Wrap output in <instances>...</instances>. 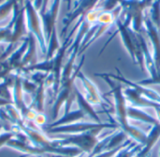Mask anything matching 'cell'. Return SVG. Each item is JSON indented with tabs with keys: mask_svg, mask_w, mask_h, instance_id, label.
Masks as SVG:
<instances>
[{
	"mask_svg": "<svg viewBox=\"0 0 160 157\" xmlns=\"http://www.w3.org/2000/svg\"><path fill=\"white\" fill-rule=\"evenodd\" d=\"M95 75L103 78L110 85V87L112 89L108 94L113 95L114 111L116 114L117 124L121 128V131H123L127 136L130 137L131 139H133L137 143H140L141 145H144L146 143L148 134H146L142 130H141L138 127L133 126L129 123L128 117L127 100L124 95L121 85H117L114 82V80H112L111 77L107 76L106 73H95Z\"/></svg>",
	"mask_w": 160,
	"mask_h": 157,
	"instance_id": "cell-1",
	"label": "cell"
},
{
	"mask_svg": "<svg viewBox=\"0 0 160 157\" xmlns=\"http://www.w3.org/2000/svg\"><path fill=\"white\" fill-rule=\"evenodd\" d=\"M84 59H85V57L82 56V60H81V62L79 64L78 68H76L74 70L72 76L69 79L61 82L58 93L55 96V101L53 103L52 109L53 122L57 120V117L59 115V111H60V109L62 108L63 106H65V112H64V114L68 113L70 111L72 104L76 100V94H75V89H75L74 81L77 78V75H78L79 72L81 71L82 65H83Z\"/></svg>",
	"mask_w": 160,
	"mask_h": 157,
	"instance_id": "cell-2",
	"label": "cell"
},
{
	"mask_svg": "<svg viewBox=\"0 0 160 157\" xmlns=\"http://www.w3.org/2000/svg\"><path fill=\"white\" fill-rule=\"evenodd\" d=\"M102 130H93L82 134H75V135H67L59 138H53L55 144L61 147H76L80 149L83 154H90L98 142V134Z\"/></svg>",
	"mask_w": 160,
	"mask_h": 157,
	"instance_id": "cell-3",
	"label": "cell"
},
{
	"mask_svg": "<svg viewBox=\"0 0 160 157\" xmlns=\"http://www.w3.org/2000/svg\"><path fill=\"white\" fill-rule=\"evenodd\" d=\"M156 0H119V5L122 7L124 13L130 18L136 33L143 31L142 24L144 21V10L153 5Z\"/></svg>",
	"mask_w": 160,
	"mask_h": 157,
	"instance_id": "cell-4",
	"label": "cell"
},
{
	"mask_svg": "<svg viewBox=\"0 0 160 157\" xmlns=\"http://www.w3.org/2000/svg\"><path fill=\"white\" fill-rule=\"evenodd\" d=\"M119 126L117 122L112 123H102V122H74L70 124L61 125L50 129H43L46 134H67V135H75L82 134L93 130H104V129H117Z\"/></svg>",
	"mask_w": 160,
	"mask_h": 157,
	"instance_id": "cell-5",
	"label": "cell"
},
{
	"mask_svg": "<svg viewBox=\"0 0 160 157\" xmlns=\"http://www.w3.org/2000/svg\"><path fill=\"white\" fill-rule=\"evenodd\" d=\"M25 8V17H26V23H27V28L30 33H32L40 47L41 52L46 56L47 54V42L44 37L43 28H42V23L41 18L39 16L38 11L33 6V3L31 0H26L24 4Z\"/></svg>",
	"mask_w": 160,
	"mask_h": 157,
	"instance_id": "cell-6",
	"label": "cell"
},
{
	"mask_svg": "<svg viewBox=\"0 0 160 157\" xmlns=\"http://www.w3.org/2000/svg\"><path fill=\"white\" fill-rule=\"evenodd\" d=\"M98 1L99 0H80L78 2V5H76L74 10L70 12L69 14H68L66 18L64 19L63 21L64 27L61 32V37H64L68 28L73 23V21H75L77 18L80 19L81 17L85 16L88 12L95 9V7L97 6Z\"/></svg>",
	"mask_w": 160,
	"mask_h": 157,
	"instance_id": "cell-7",
	"label": "cell"
},
{
	"mask_svg": "<svg viewBox=\"0 0 160 157\" xmlns=\"http://www.w3.org/2000/svg\"><path fill=\"white\" fill-rule=\"evenodd\" d=\"M60 3H61V0H53L50 8L47 9L45 11V13L40 15L43 33H44L46 42L49 41L52 31L56 28L55 23H56V19L58 16V12H59Z\"/></svg>",
	"mask_w": 160,
	"mask_h": 157,
	"instance_id": "cell-8",
	"label": "cell"
},
{
	"mask_svg": "<svg viewBox=\"0 0 160 157\" xmlns=\"http://www.w3.org/2000/svg\"><path fill=\"white\" fill-rule=\"evenodd\" d=\"M117 72H118L119 75H118V74H115V75H114V74H112V73H106V75L109 76V77H111L112 80H116V81H118V82H122V83L128 85V87H129V88H131L132 89H134L135 91H137V92H138L139 94H141L142 97L147 98V99H149V100H151V101H154V102H156V103L160 104L159 93H158L157 91H155V90H153V89H150L145 88V86H142V85H140V84H138V83H134V82L130 81V80H128V79H127V78L121 73V72H120L118 69H117Z\"/></svg>",
	"mask_w": 160,
	"mask_h": 157,
	"instance_id": "cell-9",
	"label": "cell"
},
{
	"mask_svg": "<svg viewBox=\"0 0 160 157\" xmlns=\"http://www.w3.org/2000/svg\"><path fill=\"white\" fill-rule=\"evenodd\" d=\"M77 78H79L81 80V82L86 91V94L84 97L88 101V103H90L91 105H95V106H101L103 107V109L105 111H107L105 108V106L103 105V102H102L103 98L99 94V91H98V89L97 88V86L88 77H86L81 71L79 72Z\"/></svg>",
	"mask_w": 160,
	"mask_h": 157,
	"instance_id": "cell-10",
	"label": "cell"
},
{
	"mask_svg": "<svg viewBox=\"0 0 160 157\" xmlns=\"http://www.w3.org/2000/svg\"><path fill=\"white\" fill-rule=\"evenodd\" d=\"M145 27H146V33L150 38V41L154 47V61L156 65L157 71L160 68V32L159 30L154 25L151 19L148 16L144 17L143 21Z\"/></svg>",
	"mask_w": 160,
	"mask_h": 157,
	"instance_id": "cell-11",
	"label": "cell"
},
{
	"mask_svg": "<svg viewBox=\"0 0 160 157\" xmlns=\"http://www.w3.org/2000/svg\"><path fill=\"white\" fill-rule=\"evenodd\" d=\"M123 92H124V95L126 97V100H128L132 105V106H134V107H138V108L145 107V108L156 109L157 107L160 106V104L142 97L141 94H139L137 91H135L134 89H132L129 87L123 90Z\"/></svg>",
	"mask_w": 160,
	"mask_h": 157,
	"instance_id": "cell-12",
	"label": "cell"
},
{
	"mask_svg": "<svg viewBox=\"0 0 160 157\" xmlns=\"http://www.w3.org/2000/svg\"><path fill=\"white\" fill-rule=\"evenodd\" d=\"M28 46L22 58L20 70L17 72H22L23 69L35 65L38 63V55H37V39L32 33H28Z\"/></svg>",
	"mask_w": 160,
	"mask_h": 157,
	"instance_id": "cell-13",
	"label": "cell"
},
{
	"mask_svg": "<svg viewBox=\"0 0 160 157\" xmlns=\"http://www.w3.org/2000/svg\"><path fill=\"white\" fill-rule=\"evenodd\" d=\"M26 21V17H25V8L24 7L20 8L16 21H15V24L13 27V32H12V36H11V40L9 43H13V44H17L19 42L20 40H22L24 36L28 35L29 32H27V28L25 25V22Z\"/></svg>",
	"mask_w": 160,
	"mask_h": 157,
	"instance_id": "cell-14",
	"label": "cell"
},
{
	"mask_svg": "<svg viewBox=\"0 0 160 157\" xmlns=\"http://www.w3.org/2000/svg\"><path fill=\"white\" fill-rule=\"evenodd\" d=\"M84 118H85V114L79 108L77 110L69 111L68 113L64 114L63 117L52 122L50 124H46L45 126H43V129H50V128H53V127H57V126H61V125L74 123V122H77L80 120H82Z\"/></svg>",
	"mask_w": 160,
	"mask_h": 157,
	"instance_id": "cell-15",
	"label": "cell"
},
{
	"mask_svg": "<svg viewBox=\"0 0 160 157\" xmlns=\"http://www.w3.org/2000/svg\"><path fill=\"white\" fill-rule=\"evenodd\" d=\"M160 138V123L153 126L152 130L148 134V138L146 140V143L142 145V148L137 153V154L134 157H148L151 150L156 145L157 141Z\"/></svg>",
	"mask_w": 160,
	"mask_h": 157,
	"instance_id": "cell-16",
	"label": "cell"
},
{
	"mask_svg": "<svg viewBox=\"0 0 160 157\" xmlns=\"http://www.w3.org/2000/svg\"><path fill=\"white\" fill-rule=\"evenodd\" d=\"M75 94H76V101L78 103L79 108L85 114V116H89L91 119H93L96 122H100L99 117L98 115V113L96 112V110L93 108V106H91L90 103H88V101L85 99L84 95L82 94V92L76 88L75 86Z\"/></svg>",
	"mask_w": 160,
	"mask_h": 157,
	"instance_id": "cell-17",
	"label": "cell"
},
{
	"mask_svg": "<svg viewBox=\"0 0 160 157\" xmlns=\"http://www.w3.org/2000/svg\"><path fill=\"white\" fill-rule=\"evenodd\" d=\"M143 32H144V30L142 32H141V33H138V37H139V40H140L142 48L144 60H145V67L147 68L148 72L150 73L151 77H153V76H155L157 74V69H156V65H155L153 56H152V54H151V52L149 50L146 40H145V38L143 36Z\"/></svg>",
	"mask_w": 160,
	"mask_h": 157,
	"instance_id": "cell-18",
	"label": "cell"
},
{
	"mask_svg": "<svg viewBox=\"0 0 160 157\" xmlns=\"http://www.w3.org/2000/svg\"><path fill=\"white\" fill-rule=\"evenodd\" d=\"M128 120L131 119V120L139 121V122L150 124L152 126H155L158 123H159V122L157 119L143 112L140 108L134 107V106H128Z\"/></svg>",
	"mask_w": 160,
	"mask_h": 157,
	"instance_id": "cell-19",
	"label": "cell"
},
{
	"mask_svg": "<svg viewBox=\"0 0 160 157\" xmlns=\"http://www.w3.org/2000/svg\"><path fill=\"white\" fill-rule=\"evenodd\" d=\"M47 87L45 86V81L38 84V88L35 93L32 95V102L29 106L32 109L37 112H43L44 109V101H45V90Z\"/></svg>",
	"mask_w": 160,
	"mask_h": 157,
	"instance_id": "cell-20",
	"label": "cell"
},
{
	"mask_svg": "<svg viewBox=\"0 0 160 157\" xmlns=\"http://www.w3.org/2000/svg\"><path fill=\"white\" fill-rule=\"evenodd\" d=\"M19 10H20L19 4H17L14 7L13 15H12L9 23L6 26L0 28V43L1 42H4V43H8V44L10 42L11 36H12V32H13V27H14L15 21H16V18H17V15H18Z\"/></svg>",
	"mask_w": 160,
	"mask_h": 157,
	"instance_id": "cell-21",
	"label": "cell"
},
{
	"mask_svg": "<svg viewBox=\"0 0 160 157\" xmlns=\"http://www.w3.org/2000/svg\"><path fill=\"white\" fill-rule=\"evenodd\" d=\"M15 74H9L5 79L0 81V97L8 101H12V87L14 84Z\"/></svg>",
	"mask_w": 160,
	"mask_h": 157,
	"instance_id": "cell-22",
	"label": "cell"
},
{
	"mask_svg": "<svg viewBox=\"0 0 160 157\" xmlns=\"http://www.w3.org/2000/svg\"><path fill=\"white\" fill-rule=\"evenodd\" d=\"M61 47L59 43V39L57 36V31L56 28L52 31V36L47 42V54H46V59H51L54 57L58 49Z\"/></svg>",
	"mask_w": 160,
	"mask_h": 157,
	"instance_id": "cell-23",
	"label": "cell"
},
{
	"mask_svg": "<svg viewBox=\"0 0 160 157\" xmlns=\"http://www.w3.org/2000/svg\"><path fill=\"white\" fill-rule=\"evenodd\" d=\"M127 135L123 132V131H119L117 133H114L112 135L109 143L107 145L106 151H110L112 149H115L119 146H121L123 143H125L127 141Z\"/></svg>",
	"mask_w": 160,
	"mask_h": 157,
	"instance_id": "cell-24",
	"label": "cell"
},
{
	"mask_svg": "<svg viewBox=\"0 0 160 157\" xmlns=\"http://www.w3.org/2000/svg\"><path fill=\"white\" fill-rule=\"evenodd\" d=\"M151 21L154 25L160 30V0H156L151 6Z\"/></svg>",
	"mask_w": 160,
	"mask_h": 157,
	"instance_id": "cell-25",
	"label": "cell"
},
{
	"mask_svg": "<svg viewBox=\"0 0 160 157\" xmlns=\"http://www.w3.org/2000/svg\"><path fill=\"white\" fill-rule=\"evenodd\" d=\"M22 87L23 92H26L28 94L33 95L35 93L37 88H38V85L35 82H33L29 77H27L25 75H22Z\"/></svg>",
	"mask_w": 160,
	"mask_h": 157,
	"instance_id": "cell-26",
	"label": "cell"
},
{
	"mask_svg": "<svg viewBox=\"0 0 160 157\" xmlns=\"http://www.w3.org/2000/svg\"><path fill=\"white\" fill-rule=\"evenodd\" d=\"M132 142H130V140H127L125 143H123L121 146H119V147H117V148H115V149H112V150H110V151H105V152H103V153H101V154H98V155H96V156L94 157H114L122 149H124V148H126L127 146H128L129 144H131Z\"/></svg>",
	"mask_w": 160,
	"mask_h": 157,
	"instance_id": "cell-27",
	"label": "cell"
},
{
	"mask_svg": "<svg viewBox=\"0 0 160 157\" xmlns=\"http://www.w3.org/2000/svg\"><path fill=\"white\" fill-rule=\"evenodd\" d=\"M138 84L142 85V86H150V85H160V68L157 71V74L153 77L147 78V79H143L141 80L139 82H137Z\"/></svg>",
	"mask_w": 160,
	"mask_h": 157,
	"instance_id": "cell-28",
	"label": "cell"
},
{
	"mask_svg": "<svg viewBox=\"0 0 160 157\" xmlns=\"http://www.w3.org/2000/svg\"><path fill=\"white\" fill-rule=\"evenodd\" d=\"M119 4V0H105L102 5V10L103 11H112L115 9Z\"/></svg>",
	"mask_w": 160,
	"mask_h": 157,
	"instance_id": "cell-29",
	"label": "cell"
},
{
	"mask_svg": "<svg viewBox=\"0 0 160 157\" xmlns=\"http://www.w3.org/2000/svg\"><path fill=\"white\" fill-rule=\"evenodd\" d=\"M46 122H47V117L46 115L43 113V112H38L36 117H35V120L33 122V123L38 127H43L46 125Z\"/></svg>",
	"mask_w": 160,
	"mask_h": 157,
	"instance_id": "cell-30",
	"label": "cell"
},
{
	"mask_svg": "<svg viewBox=\"0 0 160 157\" xmlns=\"http://www.w3.org/2000/svg\"><path fill=\"white\" fill-rule=\"evenodd\" d=\"M16 135L11 132H5L3 134H0V148L3 146H6L7 143L13 138H15Z\"/></svg>",
	"mask_w": 160,
	"mask_h": 157,
	"instance_id": "cell-31",
	"label": "cell"
},
{
	"mask_svg": "<svg viewBox=\"0 0 160 157\" xmlns=\"http://www.w3.org/2000/svg\"><path fill=\"white\" fill-rule=\"evenodd\" d=\"M9 105H14V104H13V102H11V101L6 100V99L0 97V108H1V107H6V106H9Z\"/></svg>",
	"mask_w": 160,
	"mask_h": 157,
	"instance_id": "cell-32",
	"label": "cell"
},
{
	"mask_svg": "<svg viewBox=\"0 0 160 157\" xmlns=\"http://www.w3.org/2000/svg\"><path fill=\"white\" fill-rule=\"evenodd\" d=\"M43 155L46 157H72L68 156V155H62V154H45Z\"/></svg>",
	"mask_w": 160,
	"mask_h": 157,
	"instance_id": "cell-33",
	"label": "cell"
},
{
	"mask_svg": "<svg viewBox=\"0 0 160 157\" xmlns=\"http://www.w3.org/2000/svg\"><path fill=\"white\" fill-rule=\"evenodd\" d=\"M155 110H156V113H157V115H158V121L160 123V106L159 107H157Z\"/></svg>",
	"mask_w": 160,
	"mask_h": 157,
	"instance_id": "cell-34",
	"label": "cell"
},
{
	"mask_svg": "<svg viewBox=\"0 0 160 157\" xmlns=\"http://www.w3.org/2000/svg\"><path fill=\"white\" fill-rule=\"evenodd\" d=\"M1 130H2V125L0 124V131H1Z\"/></svg>",
	"mask_w": 160,
	"mask_h": 157,
	"instance_id": "cell-35",
	"label": "cell"
},
{
	"mask_svg": "<svg viewBox=\"0 0 160 157\" xmlns=\"http://www.w3.org/2000/svg\"><path fill=\"white\" fill-rule=\"evenodd\" d=\"M2 1H3V0H0V3H1V2H2Z\"/></svg>",
	"mask_w": 160,
	"mask_h": 157,
	"instance_id": "cell-36",
	"label": "cell"
},
{
	"mask_svg": "<svg viewBox=\"0 0 160 157\" xmlns=\"http://www.w3.org/2000/svg\"><path fill=\"white\" fill-rule=\"evenodd\" d=\"M159 157H160V151H159Z\"/></svg>",
	"mask_w": 160,
	"mask_h": 157,
	"instance_id": "cell-37",
	"label": "cell"
}]
</instances>
